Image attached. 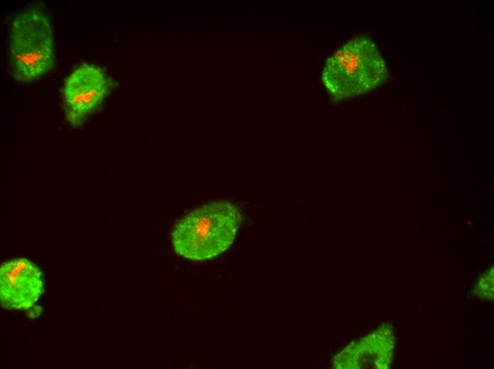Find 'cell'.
Instances as JSON below:
<instances>
[{
  "mask_svg": "<svg viewBox=\"0 0 494 369\" xmlns=\"http://www.w3.org/2000/svg\"><path fill=\"white\" fill-rule=\"evenodd\" d=\"M53 33L46 13L26 9L11 20L9 31L8 70L16 81L34 82L55 65Z\"/></svg>",
  "mask_w": 494,
  "mask_h": 369,
  "instance_id": "3957f363",
  "label": "cell"
},
{
  "mask_svg": "<svg viewBox=\"0 0 494 369\" xmlns=\"http://www.w3.org/2000/svg\"><path fill=\"white\" fill-rule=\"evenodd\" d=\"M241 223L239 209L227 202L202 205L180 220L171 234L175 252L194 261L214 258L232 244Z\"/></svg>",
  "mask_w": 494,
  "mask_h": 369,
  "instance_id": "6da1fadb",
  "label": "cell"
},
{
  "mask_svg": "<svg viewBox=\"0 0 494 369\" xmlns=\"http://www.w3.org/2000/svg\"><path fill=\"white\" fill-rule=\"evenodd\" d=\"M109 81L99 66L82 63L65 79L62 100L67 121L78 126L103 102L109 91Z\"/></svg>",
  "mask_w": 494,
  "mask_h": 369,
  "instance_id": "277c9868",
  "label": "cell"
},
{
  "mask_svg": "<svg viewBox=\"0 0 494 369\" xmlns=\"http://www.w3.org/2000/svg\"><path fill=\"white\" fill-rule=\"evenodd\" d=\"M388 341L381 329L356 341L333 360L334 368H385L388 358Z\"/></svg>",
  "mask_w": 494,
  "mask_h": 369,
  "instance_id": "8992f818",
  "label": "cell"
},
{
  "mask_svg": "<svg viewBox=\"0 0 494 369\" xmlns=\"http://www.w3.org/2000/svg\"><path fill=\"white\" fill-rule=\"evenodd\" d=\"M388 77L386 64L375 42L358 35L327 58L321 79L332 99L344 100L370 92Z\"/></svg>",
  "mask_w": 494,
  "mask_h": 369,
  "instance_id": "7a4b0ae2",
  "label": "cell"
},
{
  "mask_svg": "<svg viewBox=\"0 0 494 369\" xmlns=\"http://www.w3.org/2000/svg\"><path fill=\"white\" fill-rule=\"evenodd\" d=\"M1 305L9 309H27L43 292L39 269L31 262L16 258L4 263L0 270Z\"/></svg>",
  "mask_w": 494,
  "mask_h": 369,
  "instance_id": "5b68a950",
  "label": "cell"
}]
</instances>
